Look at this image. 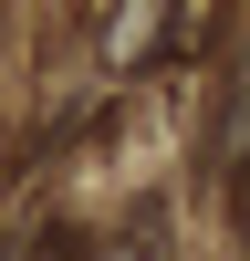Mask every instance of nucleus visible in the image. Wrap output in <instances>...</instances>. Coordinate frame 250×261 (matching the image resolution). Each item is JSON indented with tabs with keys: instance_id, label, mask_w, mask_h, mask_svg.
<instances>
[{
	"instance_id": "1",
	"label": "nucleus",
	"mask_w": 250,
	"mask_h": 261,
	"mask_svg": "<svg viewBox=\"0 0 250 261\" xmlns=\"http://www.w3.org/2000/svg\"><path fill=\"white\" fill-rule=\"evenodd\" d=\"M219 167L250 178V53H240V84H229V125H219Z\"/></svg>"
}]
</instances>
